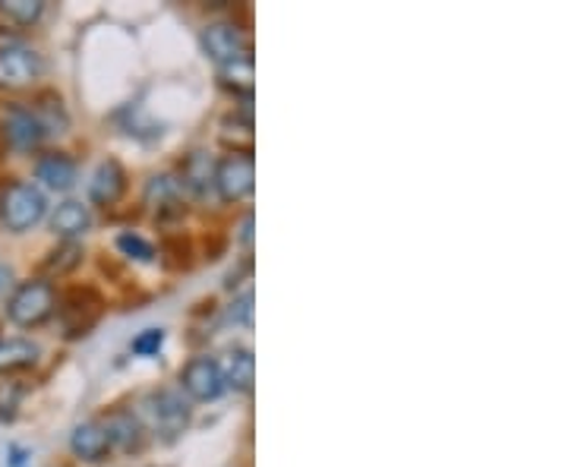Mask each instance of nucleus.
<instances>
[{
	"label": "nucleus",
	"mask_w": 568,
	"mask_h": 467,
	"mask_svg": "<svg viewBox=\"0 0 568 467\" xmlns=\"http://www.w3.org/2000/svg\"><path fill=\"white\" fill-rule=\"evenodd\" d=\"M85 260V246L82 241H58V246L44 256V278H63L73 275Z\"/></svg>",
	"instance_id": "412c9836"
},
{
	"label": "nucleus",
	"mask_w": 568,
	"mask_h": 467,
	"mask_svg": "<svg viewBox=\"0 0 568 467\" xmlns=\"http://www.w3.org/2000/svg\"><path fill=\"white\" fill-rule=\"evenodd\" d=\"M29 104H32V111H36V118H39L41 130H44L48 140L70 133V111H67V104H63V99L54 89L36 92V99Z\"/></svg>",
	"instance_id": "a211bd4d"
},
{
	"label": "nucleus",
	"mask_w": 568,
	"mask_h": 467,
	"mask_svg": "<svg viewBox=\"0 0 568 467\" xmlns=\"http://www.w3.org/2000/svg\"><path fill=\"white\" fill-rule=\"evenodd\" d=\"M126 190H130V174L118 159H102L85 183L89 205H95V209H114L126 196Z\"/></svg>",
	"instance_id": "9d476101"
},
{
	"label": "nucleus",
	"mask_w": 568,
	"mask_h": 467,
	"mask_svg": "<svg viewBox=\"0 0 568 467\" xmlns=\"http://www.w3.org/2000/svg\"><path fill=\"white\" fill-rule=\"evenodd\" d=\"M183 203H186V196H183L181 183L174 177V171L152 174V177L145 181L142 205H149L159 219H162V215H181Z\"/></svg>",
	"instance_id": "2eb2a0df"
},
{
	"label": "nucleus",
	"mask_w": 568,
	"mask_h": 467,
	"mask_svg": "<svg viewBox=\"0 0 568 467\" xmlns=\"http://www.w3.org/2000/svg\"><path fill=\"white\" fill-rule=\"evenodd\" d=\"M174 177L181 183L183 196L190 200H203L209 193H215V159L205 149H193L183 155V162L178 164Z\"/></svg>",
	"instance_id": "f8f14e48"
},
{
	"label": "nucleus",
	"mask_w": 568,
	"mask_h": 467,
	"mask_svg": "<svg viewBox=\"0 0 568 467\" xmlns=\"http://www.w3.org/2000/svg\"><path fill=\"white\" fill-rule=\"evenodd\" d=\"M13 285H17V282H13V268L0 260V297H7V294L13 291Z\"/></svg>",
	"instance_id": "c85d7f7f"
},
{
	"label": "nucleus",
	"mask_w": 568,
	"mask_h": 467,
	"mask_svg": "<svg viewBox=\"0 0 568 467\" xmlns=\"http://www.w3.org/2000/svg\"><path fill=\"white\" fill-rule=\"evenodd\" d=\"M92 205L82 200H63L48 212V227L58 241H82L92 231Z\"/></svg>",
	"instance_id": "4468645a"
},
{
	"label": "nucleus",
	"mask_w": 568,
	"mask_h": 467,
	"mask_svg": "<svg viewBox=\"0 0 568 467\" xmlns=\"http://www.w3.org/2000/svg\"><path fill=\"white\" fill-rule=\"evenodd\" d=\"M164 338H168V335H164V328H155V325H152V328H142L140 335L133 338L130 351H133L136 357H155V354L164 347Z\"/></svg>",
	"instance_id": "b1692460"
},
{
	"label": "nucleus",
	"mask_w": 568,
	"mask_h": 467,
	"mask_svg": "<svg viewBox=\"0 0 568 467\" xmlns=\"http://www.w3.org/2000/svg\"><path fill=\"white\" fill-rule=\"evenodd\" d=\"M41 361V345L32 338H0V376H20L36 369Z\"/></svg>",
	"instance_id": "f3484780"
},
{
	"label": "nucleus",
	"mask_w": 568,
	"mask_h": 467,
	"mask_svg": "<svg viewBox=\"0 0 568 467\" xmlns=\"http://www.w3.org/2000/svg\"><path fill=\"white\" fill-rule=\"evenodd\" d=\"M219 136L227 145V152H246V155H253V114L234 108L219 123Z\"/></svg>",
	"instance_id": "aec40b11"
},
{
	"label": "nucleus",
	"mask_w": 568,
	"mask_h": 467,
	"mask_svg": "<svg viewBox=\"0 0 568 467\" xmlns=\"http://www.w3.org/2000/svg\"><path fill=\"white\" fill-rule=\"evenodd\" d=\"M102 420L104 433L111 439V448L114 451H123V455H140L145 443H149V433L142 427V420L136 417L133 407H111Z\"/></svg>",
	"instance_id": "9b49d317"
},
{
	"label": "nucleus",
	"mask_w": 568,
	"mask_h": 467,
	"mask_svg": "<svg viewBox=\"0 0 568 467\" xmlns=\"http://www.w3.org/2000/svg\"><path fill=\"white\" fill-rule=\"evenodd\" d=\"M219 82H222L224 92L234 95V102H253V85H256V67H253V58L222 63V67H219Z\"/></svg>",
	"instance_id": "6ab92c4d"
},
{
	"label": "nucleus",
	"mask_w": 568,
	"mask_h": 467,
	"mask_svg": "<svg viewBox=\"0 0 568 467\" xmlns=\"http://www.w3.org/2000/svg\"><path fill=\"white\" fill-rule=\"evenodd\" d=\"M234 241L244 246L246 253L253 250V212H244L241 222L234 224Z\"/></svg>",
	"instance_id": "bb28decb"
},
{
	"label": "nucleus",
	"mask_w": 568,
	"mask_h": 467,
	"mask_svg": "<svg viewBox=\"0 0 568 467\" xmlns=\"http://www.w3.org/2000/svg\"><path fill=\"white\" fill-rule=\"evenodd\" d=\"M219 366H222L224 386L241 392V395H250V392H253V383H256V357H253L250 347H224L222 357H219Z\"/></svg>",
	"instance_id": "dca6fc26"
},
{
	"label": "nucleus",
	"mask_w": 568,
	"mask_h": 467,
	"mask_svg": "<svg viewBox=\"0 0 568 467\" xmlns=\"http://www.w3.org/2000/svg\"><path fill=\"white\" fill-rule=\"evenodd\" d=\"M22 392L13 383H0V420H13L17 417V407H20Z\"/></svg>",
	"instance_id": "a878e982"
},
{
	"label": "nucleus",
	"mask_w": 568,
	"mask_h": 467,
	"mask_svg": "<svg viewBox=\"0 0 568 467\" xmlns=\"http://www.w3.org/2000/svg\"><path fill=\"white\" fill-rule=\"evenodd\" d=\"M256 186V159L246 152H224L215 159V196L224 205H241L253 196Z\"/></svg>",
	"instance_id": "0eeeda50"
},
{
	"label": "nucleus",
	"mask_w": 568,
	"mask_h": 467,
	"mask_svg": "<svg viewBox=\"0 0 568 467\" xmlns=\"http://www.w3.org/2000/svg\"><path fill=\"white\" fill-rule=\"evenodd\" d=\"M227 323L244 325V328L253 325V291L250 287H246L241 297L231 301V306H227Z\"/></svg>",
	"instance_id": "393cba45"
},
{
	"label": "nucleus",
	"mask_w": 568,
	"mask_h": 467,
	"mask_svg": "<svg viewBox=\"0 0 568 467\" xmlns=\"http://www.w3.org/2000/svg\"><path fill=\"white\" fill-rule=\"evenodd\" d=\"M32 177L39 190H51V193H70L80 183V162L61 152V149H48L32 162Z\"/></svg>",
	"instance_id": "1a4fd4ad"
},
{
	"label": "nucleus",
	"mask_w": 568,
	"mask_h": 467,
	"mask_svg": "<svg viewBox=\"0 0 568 467\" xmlns=\"http://www.w3.org/2000/svg\"><path fill=\"white\" fill-rule=\"evenodd\" d=\"M118 250H121V256L126 260H136L142 265H152L159 260V253H155V246L149 244L145 237H140L136 231H121L118 234Z\"/></svg>",
	"instance_id": "5701e85b"
},
{
	"label": "nucleus",
	"mask_w": 568,
	"mask_h": 467,
	"mask_svg": "<svg viewBox=\"0 0 568 467\" xmlns=\"http://www.w3.org/2000/svg\"><path fill=\"white\" fill-rule=\"evenodd\" d=\"M58 301H61V291L51 278L44 275H32V278H22L13 285V291L3 297V316L7 323L17 325V328H41L54 319L58 313Z\"/></svg>",
	"instance_id": "f03ea898"
},
{
	"label": "nucleus",
	"mask_w": 568,
	"mask_h": 467,
	"mask_svg": "<svg viewBox=\"0 0 568 467\" xmlns=\"http://www.w3.org/2000/svg\"><path fill=\"white\" fill-rule=\"evenodd\" d=\"M200 44H203L205 58L215 67L241 61V58H253V39H250L246 26H241L237 20L205 22L203 32H200Z\"/></svg>",
	"instance_id": "423d86ee"
},
{
	"label": "nucleus",
	"mask_w": 568,
	"mask_h": 467,
	"mask_svg": "<svg viewBox=\"0 0 568 467\" xmlns=\"http://www.w3.org/2000/svg\"><path fill=\"white\" fill-rule=\"evenodd\" d=\"M44 70H48V63L41 58L39 48L26 44L10 32L0 35V92H7V95L29 92L39 85Z\"/></svg>",
	"instance_id": "20e7f679"
},
{
	"label": "nucleus",
	"mask_w": 568,
	"mask_h": 467,
	"mask_svg": "<svg viewBox=\"0 0 568 467\" xmlns=\"http://www.w3.org/2000/svg\"><path fill=\"white\" fill-rule=\"evenodd\" d=\"M178 388L186 395L190 405H193V402H196V405H212V402H219L224 392H227L219 357H212V354H196V357H190V361L181 366Z\"/></svg>",
	"instance_id": "6e6552de"
},
{
	"label": "nucleus",
	"mask_w": 568,
	"mask_h": 467,
	"mask_svg": "<svg viewBox=\"0 0 568 467\" xmlns=\"http://www.w3.org/2000/svg\"><path fill=\"white\" fill-rule=\"evenodd\" d=\"M51 467H67V465H51Z\"/></svg>",
	"instance_id": "c756f323"
},
{
	"label": "nucleus",
	"mask_w": 568,
	"mask_h": 467,
	"mask_svg": "<svg viewBox=\"0 0 568 467\" xmlns=\"http://www.w3.org/2000/svg\"><path fill=\"white\" fill-rule=\"evenodd\" d=\"M51 205L44 190L26 177H7L0 183V227L7 234H29L48 219Z\"/></svg>",
	"instance_id": "7ed1b4c3"
},
{
	"label": "nucleus",
	"mask_w": 568,
	"mask_h": 467,
	"mask_svg": "<svg viewBox=\"0 0 568 467\" xmlns=\"http://www.w3.org/2000/svg\"><path fill=\"white\" fill-rule=\"evenodd\" d=\"M133 410L142 420L145 433L155 436L159 443H168V446L178 443L193 424V405L186 402V395L178 386H162L145 392Z\"/></svg>",
	"instance_id": "f257e3e1"
},
{
	"label": "nucleus",
	"mask_w": 568,
	"mask_h": 467,
	"mask_svg": "<svg viewBox=\"0 0 568 467\" xmlns=\"http://www.w3.org/2000/svg\"><path fill=\"white\" fill-rule=\"evenodd\" d=\"M48 3L44 0H0V20L17 29H32L44 17Z\"/></svg>",
	"instance_id": "4be33fe9"
},
{
	"label": "nucleus",
	"mask_w": 568,
	"mask_h": 467,
	"mask_svg": "<svg viewBox=\"0 0 568 467\" xmlns=\"http://www.w3.org/2000/svg\"><path fill=\"white\" fill-rule=\"evenodd\" d=\"M0 143L13 155H36L48 143L39 118L29 102L0 104Z\"/></svg>",
	"instance_id": "39448f33"
},
{
	"label": "nucleus",
	"mask_w": 568,
	"mask_h": 467,
	"mask_svg": "<svg viewBox=\"0 0 568 467\" xmlns=\"http://www.w3.org/2000/svg\"><path fill=\"white\" fill-rule=\"evenodd\" d=\"M70 455L80 465H104L114 455L111 439H108L99 417H89V420L73 427V433H70Z\"/></svg>",
	"instance_id": "ddd939ff"
},
{
	"label": "nucleus",
	"mask_w": 568,
	"mask_h": 467,
	"mask_svg": "<svg viewBox=\"0 0 568 467\" xmlns=\"http://www.w3.org/2000/svg\"><path fill=\"white\" fill-rule=\"evenodd\" d=\"M7 467H29V451L22 446H7Z\"/></svg>",
	"instance_id": "cd10ccee"
}]
</instances>
